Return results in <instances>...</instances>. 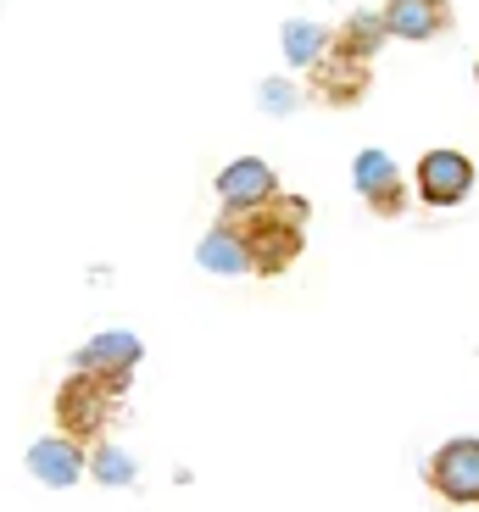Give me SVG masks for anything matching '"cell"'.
<instances>
[{"instance_id": "6da1fadb", "label": "cell", "mask_w": 479, "mask_h": 512, "mask_svg": "<svg viewBox=\"0 0 479 512\" xmlns=\"http://www.w3.org/2000/svg\"><path fill=\"white\" fill-rule=\"evenodd\" d=\"M229 223L240 229V240H246V251H251V273L273 279V273H285L290 262L301 256L307 201H301V195H279L273 206H262V212H246V218H229Z\"/></svg>"}, {"instance_id": "7a4b0ae2", "label": "cell", "mask_w": 479, "mask_h": 512, "mask_svg": "<svg viewBox=\"0 0 479 512\" xmlns=\"http://www.w3.org/2000/svg\"><path fill=\"white\" fill-rule=\"evenodd\" d=\"M123 390H129V379H106V373L73 368V379H62V390H56V423H62V435H73V440L101 435L112 407L123 401Z\"/></svg>"}, {"instance_id": "3957f363", "label": "cell", "mask_w": 479, "mask_h": 512, "mask_svg": "<svg viewBox=\"0 0 479 512\" xmlns=\"http://www.w3.org/2000/svg\"><path fill=\"white\" fill-rule=\"evenodd\" d=\"M429 485L452 507H479V440L457 435L429 457Z\"/></svg>"}, {"instance_id": "277c9868", "label": "cell", "mask_w": 479, "mask_h": 512, "mask_svg": "<svg viewBox=\"0 0 479 512\" xmlns=\"http://www.w3.org/2000/svg\"><path fill=\"white\" fill-rule=\"evenodd\" d=\"M218 201L229 206V218H246V212H262V206L279 201V173H273L262 156H240L218 173Z\"/></svg>"}, {"instance_id": "5b68a950", "label": "cell", "mask_w": 479, "mask_h": 512, "mask_svg": "<svg viewBox=\"0 0 479 512\" xmlns=\"http://www.w3.org/2000/svg\"><path fill=\"white\" fill-rule=\"evenodd\" d=\"M413 184H418V201L424 206H463L468 190H474V162L463 151H446L441 145V151L418 156Z\"/></svg>"}, {"instance_id": "8992f818", "label": "cell", "mask_w": 479, "mask_h": 512, "mask_svg": "<svg viewBox=\"0 0 479 512\" xmlns=\"http://www.w3.org/2000/svg\"><path fill=\"white\" fill-rule=\"evenodd\" d=\"M368 84H374V67L363 56H351L346 45H335L324 62L312 67V95L329 106H357L368 95Z\"/></svg>"}, {"instance_id": "52a82bcc", "label": "cell", "mask_w": 479, "mask_h": 512, "mask_svg": "<svg viewBox=\"0 0 479 512\" xmlns=\"http://www.w3.org/2000/svg\"><path fill=\"white\" fill-rule=\"evenodd\" d=\"M351 184H357V195L374 206L379 218H402L407 212V184H402V173H396V162H390V151L357 156V162H351Z\"/></svg>"}, {"instance_id": "ba28073f", "label": "cell", "mask_w": 479, "mask_h": 512, "mask_svg": "<svg viewBox=\"0 0 479 512\" xmlns=\"http://www.w3.org/2000/svg\"><path fill=\"white\" fill-rule=\"evenodd\" d=\"M28 474L51 490H73L78 479L90 474V457H84V446L73 435H45L28 446Z\"/></svg>"}, {"instance_id": "9c48e42d", "label": "cell", "mask_w": 479, "mask_h": 512, "mask_svg": "<svg viewBox=\"0 0 479 512\" xmlns=\"http://www.w3.org/2000/svg\"><path fill=\"white\" fill-rule=\"evenodd\" d=\"M73 368L106 373V379H129V373L140 368V334H129V329H101L90 346L73 357Z\"/></svg>"}, {"instance_id": "30bf717a", "label": "cell", "mask_w": 479, "mask_h": 512, "mask_svg": "<svg viewBox=\"0 0 479 512\" xmlns=\"http://www.w3.org/2000/svg\"><path fill=\"white\" fill-rule=\"evenodd\" d=\"M385 23H390V39H435L446 34L452 12H446V0H385Z\"/></svg>"}, {"instance_id": "8fae6325", "label": "cell", "mask_w": 479, "mask_h": 512, "mask_svg": "<svg viewBox=\"0 0 479 512\" xmlns=\"http://www.w3.org/2000/svg\"><path fill=\"white\" fill-rule=\"evenodd\" d=\"M195 262H201L207 273H218V279H240V273H251V251H246V240H240L234 223L207 229V240L195 245Z\"/></svg>"}, {"instance_id": "7c38bea8", "label": "cell", "mask_w": 479, "mask_h": 512, "mask_svg": "<svg viewBox=\"0 0 479 512\" xmlns=\"http://www.w3.org/2000/svg\"><path fill=\"white\" fill-rule=\"evenodd\" d=\"M279 51H285V62L290 67H318L329 51H335V39H329V28L324 23H307V17H290L285 28H279Z\"/></svg>"}, {"instance_id": "4fadbf2b", "label": "cell", "mask_w": 479, "mask_h": 512, "mask_svg": "<svg viewBox=\"0 0 479 512\" xmlns=\"http://www.w3.org/2000/svg\"><path fill=\"white\" fill-rule=\"evenodd\" d=\"M385 39H390L385 12H351V17H346V28L335 34V45H346L351 56H363V62H374Z\"/></svg>"}, {"instance_id": "5bb4252c", "label": "cell", "mask_w": 479, "mask_h": 512, "mask_svg": "<svg viewBox=\"0 0 479 512\" xmlns=\"http://www.w3.org/2000/svg\"><path fill=\"white\" fill-rule=\"evenodd\" d=\"M90 479H101V485H112V490H129L134 479H140V462L123 446H95L90 451Z\"/></svg>"}, {"instance_id": "9a60e30c", "label": "cell", "mask_w": 479, "mask_h": 512, "mask_svg": "<svg viewBox=\"0 0 479 512\" xmlns=\"http://www.w3.org/2000/svg\"><path fill=\"white\" fill-rule=\"evenodd\" d=\"M257 106L268 117H290L301 106V90L290 84V78H262V84H257Z\"/></svg>"}, {"instance_id": "2e32d148", "label": "cell", "mask_w": 479, "mask_h": 512, "mask_svg": "<svg viewBox=\"0 0 479 512\" xmlns=\"http://www.w3.org/2000/svg\"><path fill=\"white\" fill-rule=\"evenodd\" d=\"M474 84H479V62H474Z\"/></svg>"}]
</instances>
